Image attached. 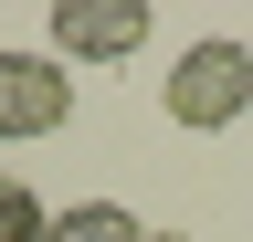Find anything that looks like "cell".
Wrapping results in <instances>:
<instances>
[{
	"mask_svg": "<svg viewBox=\"0 0 253 242\" xmlns=\"http://www.w3.org/2000/svg\"><path fill=\"white\" fill-rule=\"evenodd\" d=\"M158 105H169V127H190V137L243 127V116H253V42L211 32V42L169 53V84H158Z\"/></svg>",
	"mask_w": 253,
	"mask_h": 242,
	"instance_id": "obj_1",
	"label": "cell"
},
{
	"mask_svg": "<svg viewBox=\"0 0 253 242\" xmlns=\"http://www.w3.org/2000/svg\"><path fill=\"white\" fill-rule=\"evenodd\" d=\"M148 42V0H53V64H126Z\"/></svg>",
	"mask_w": 253,
	"mask_h": 242,
	"instance_id": "obj_2",
	"label": "cell"
},
{
	"mask_svg": "<svg viewBox=\"0 0 253 242\" xmlns=\"http://www.w3.org/2000/svg\"><path fill=\"white\" fill-rule=\"evenodd\" d=\"M63 116H74V84H63L53 53H0V147L53 137Z\"/></svg>",
	"mask_w": 253,
	"mask_h": 242,
	"instance_id": "obj_3",
	"label": "cell"
},
{
	"mask_svg": "<svg viewBox=\"0 0 253 242\" xmlns=\"http://www.w3.org/2000/svg\"><path fill=\"white\" fill-rule=\"evenodd\" d=\"M42 242H148V221H137L126 200H74V210H53Z\"/></svg>",
	"mask_w": 253,
	"mask_h": 242,
	"instance_id": "obj_4",
	"label": "cell"
},
{
	"mask_svg": "<svg viewBox=\"0 0 253 242\" xmlns=\"http://www.w3.org/2000/svg\"><path fill=\"white\" fill-rule=\"evenodd\" d=\"M42 232H53V210L32 200L21 179H0V242H42Z\"/></svg>",
	"mask_w": 253,
	"mask_h": 242,
	"instance_id": "obj_5",
	"label": "cell"
},
{
	"mask_svg": "<svg viewBox=\"0 0 253 242\" xmlns=\"http://www.w3.org/2000/svg\"><path fill=\"white\" fill-rule=\"evenodd\" d=\"M148 242H190V232H148Z\"/></svg>",
	"mask_w": 253,
	"mask_h": 242,
	"instance_id": "obj_6",
	"label": "cell"
}]
</instances>
